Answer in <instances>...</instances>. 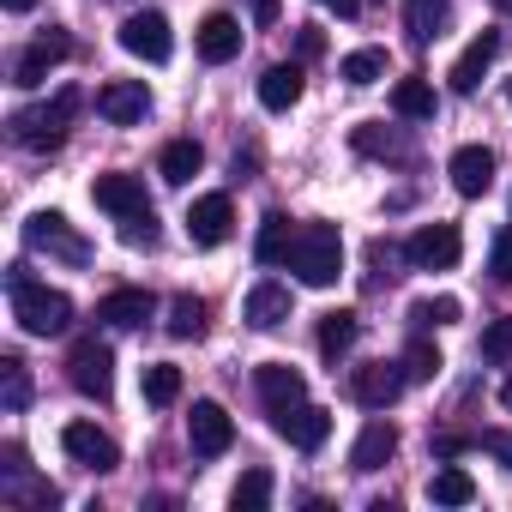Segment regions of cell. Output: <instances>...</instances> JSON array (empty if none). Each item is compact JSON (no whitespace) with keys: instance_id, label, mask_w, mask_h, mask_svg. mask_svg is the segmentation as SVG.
Wrapping results in <instances>:
<instances>
[{"instance_id":"6da1fadb","label":"cell","mask_w":512,"mask_h":512,"mask_svg":"<svg viewBox=\"0 0 512 512\" xmlns=\"http://www.w3.org/2000/svg\"><path fill=\"white\" fill-rule=\"evenodd\" d=\"M7 296H13V320H19L31 338H61V332L73 326V302H67L61 290H49V284H31L25 266L7 272Z\"/></svg>"},{"instance_id":"7a4b0ae2","label":"cell","mask_w":512,"mask_h":512,"mask_svg":"<svg viewBox=\"0 0 512 512\" xmlns=\"http://www.w3.org/2000/svg\"><path fill=\"white\" fill-rule=\"evenodd\" d=\"M308 290H332L338 272H344V235L332 223H302L296 241H290V260H284Z\"/></svg>"},{"instance_id":"3957f363","label":"cell","mask_w":512,"mask_h":512,"mask_svg":"<svg viewBox=\"0 0 512 512\" xmlns=\"http://www.w3.org/2000/svg\"><path fill=\"white\" fill-rule=\"evenodd\" d=\"M79 109H85V97L67 85V91H55V103L19 109V115H13V139H19L25 151H61V139H67V127H73Z\"/></svg>"},{"instance_id":"277c9868","label":"cell","mask_w":512,"mask_h":512,"mask_svg":"<svg viewBox=\"0 0 512 512\" xmlns=\"http://www.w3.org/2000/svg\"><path fill=\"white\" fill-rule=\"evenodd\" d=\"M25 247L55 253V260H67V266H85V260H91V241L73 235V223H67L61 211H31V217H25Z\"/></svg>"},{"instance_id":"5b68a950","label":"cell","mask_w":512,"mask_h":512,"mask_svg":"<svg viewBox=\"0 0 512 512\" xmlns=\"http://www.w3.org/2000/svg\"><path fill=\"white\" fill-rule=\"evenodd\" d=\"M404 253H410L416 272H452L458 253H464V235H458L452 223H422V229L404 241Z\"/></svg>"},{"instance_id":"8992f818","label":"cell","mask_w":512,"mask_h":512,"mask_svg":"<svg viewBox=\"0 0 512 512\" xmlns=\"http://www.w3.org/2000/svg\"><path fill=\"white\" fill-rule=\"evenodd\" d=\"M67 380H73L85 398H109V392H115V356H109V344L79 338L73 356H67Z\"/></svg>"},{"instance_id":"52a82bcc","label":"cell","mask_w":512,"mask_h":512,"mask_svg":"<svg viewBox=\"0 0 512 512\" xmlns=\"http://www.w3.org/2000/svg\"><path fill=\"white\" fill-rule=\"evenodd\" d=\"M404 386H410L404 362H362V368H350V398H356L362 410H386V404H398Z\"/></svg>"},{"instance_id":"ba28073f","label":"cell","mask_w":512,"mask_h":512,"mask_svg":"<svg viewBox=\"0 0 512 512\" xmlns=\"http://www.w3.org/2000/svg\"><path fill=\"white\" fill-rule=\"evenodd\" d=\"M229 229H235L229 193H199V199L187 205V241H193V247H223Z\"/></svg>"},{"instance_id":"9c48e42d","label":"cell","mask_w":512,"mask_h":512,"mask_svg":"<svg viewBox=\"0 0 512 512\" xmlns=\"http://www.w3.org/2000/svg\"><path fill=\"white\" fill-rule=\"evenodd\" d=\"M229 440H235L229 410H223L217 398H199V404H193V416H187V446H193L199 458H217V452H229Z\"/></svg>"},{"instance_id":"30bf717a","label":"cell","mask_w":512,"mask_h":512,"mask_svg":"<svg viewBox=\"0 0 512 512\" xmlns=\"http://www.w3.org/2000/svg\"><path fill=\"white\" fill-rule=\"evenodd\" d=\"M121 49L127 55H139V61H169V49H175V37H169V19L163 13H133L127 25H121Z\"/></svg>"},{"instance_id":"8fae6325","label":"cell","mask_w":512,"mask_h":512,"mask_svg":"<svg viewBox=\"0 0 512 512\" xmlns=\"http://www.w3.org/2000/svg\"><path fill=\"white\" fill-rule=\"evenodd\" d=\"M272 422H278V434L290 440V446H302V452H320L326 446V434H332V416L320 410V404H290V410H272Z\"/></svg>"},{"instance_id":"7c38bea8","label":"cell","mask_w":512,"mask_h":512,"mask_svg":"<svg viewBox=\"0 0 512 512\" xmlns=\"http://www.w3.org/2000/svg\"><path fill=\"white\" fill-rule=\"evenodd\" d=\"M61 446H67V458L85 464V470H115V464H121V446H115L103 428H91V422H67V428H61Z\"/></svg>"},{"instance_id":"4fadbf2b","label":"cell","mask_w":512,"mask_h":512,"mask_svg":"<svg viewBox=\"0 0 512 512\" xmlns=\"http://www.w3.org/2000/svg\"><path fill=\"white\" fill-rule=\"evenodd\" d=\"M73 55V43H67V31H43L25 55H19V67H13V85H25V91H37L43 79H49V67H61Z\"/></svg>"},{"instance_id":"5bb4252c","label":"cell","mask_w":512,"mask_h":512,"mask_svg":"<svg viewBox=\"0 0 512 512\" xmlns=\"http://www.w3.org/2000/svg\"><path fill=\"white\" fill-rule=\"evenodd\" d=\"M97 115L115 121V127L145 121V115H151V91H145V79H115V85H103V91H97Z\"/></svg>"},{"instance_id":"9a60e30c","label":"cell","mask_w":512,"mask_h":512,"mask_svg":"<svg viewBox=\"0 0 512 512\" xmlns=\"http://www.w3.org/2000/svg\"><path fill=\"white\" fill-rule=\"evenodd\" d=\"M446 175H452V187H458L464 199H482V193L494 187V151H488V145H464V151H452Z\"/></svg>"},{"instance_id":"2e32d148","label":"cell","mask_w":512,"mask_h":512,"mask_svg":"<svg viewBox=\"0 0 512 512\" xmlns=\"http://www.w3.org/2000/svg\"><path fill=\"white\" fill-rule=\"evenodd\" d=\"M91 199H97L109 217H139V211H151L139 175H97V181H91Z\"/></svg>"},{"instance_id":"e0dca14e","label":"cell","mask_w":512,"mask_h":512,"mask_svg":"<svg viewBox=\"0 0 512 512\" xmlns=\"http://www.w3.org/2000/svg\"><path fill=\"white\" fill-rule=\"evenodd\" d=\"M253 386H260L266 410H290V404L308 398V380H302L290 362H260V368H253Z\"/></svg>"},{"instance_id":"ac0fdd59","label":"cell","mask_w":512,"mask_h":512,"mask_svg":"<svg viewBox=\"0 0 512 512\" xmlns=\"http://www.w3.org/2000/svg\"><path fill=\"white\" fill-rule=\"evenodd\" d=\"M494 55H500V31H482V37L452 61V73H446V79H452V91H458V97H470V91L482 85V73H488V61H494Z\"/></svg>"},{"instance_id":"d6986e66","label":"cell","mask_w":512,"mask_h":512,"mask_svg":"<svg viewBox=\"0 0 512 512\" xmlns=\"http://www.w3.org/2000/svg\"><path fill=\"white\" fill-rule=\"evenodd\" d=\"M151 290H109L103 302H97V320L103 326H115V332H133V326H145L151 320Z\"/></svg>"},{"instance_id":"ffe728a7","label":"cell","mask_w":512,"mask_h":512,"mask_svg":"<svg viewBox=\"0 0 512 512\" xmlns=\"http://www.w3.org/2000/svg\"><path fill=\"white\" fill-rule=\"evenodd\" d=\"M284 320H290V290H284V284L266 278V284L247 290V326H253V332H278Z\"/></svg>"},{"instance_id":"44dd1931","label":"cell","mask_w":512,"mask_h":512,"mask_svg":"<svg viewBox=\"0 0 512 512\" xmlns=\"http://www.w3.org/2000/svg\"><path fill=\"white\" fill-rule=\"evenodd\" d=\"M235 55H241V25H235L229 13H211V19L199 25V61L223 67V61H235Z\"/></svg>"},{"instance_id":"7402d4cb","label":"cell","mask_w":512,"mask_h":512,"mask_svg":"<svg viewBox=\"0 0 512 512\" xmlns=\"http://www.w3.org/2000/svg\"><path fill=\"white\" fill-rule=\"evenodd\" d=\"M260 103H266L272 115L296 109V103H302V67H296V61H278V67H266V73H260Z\"/></svg>"},{"instance_id":"603a6c76","label":"cell","mask_w":512,"mask_h":512,"mask_svg":"<svg viewBox=\"0 0 512 512\" xmlns=\"http://www.w3.org/2000/svg\"><path fill=\"white\" fill-rule=\"evenodd\" d=\"M392 452H398V428H392V422H368V428L356 434V446H350V464L368 476V470H380Z\"/></svg>"},{"instance_id":"cb8c5ba5","label":"cell","mask_w":512,"mask_h":512,"mask_svg":"<svg viewBox=\"0 0 512 512\" xmlns=\"http://www.w3.org/2000/svg\"><path fill=\"white\" fill-rule=\"evenodd\" d=\"M199 169H205V151H199V139H169V145H163V157H157V175H163L169 187H187Z\"/></svg>"},{"instance_id":"d4e9b609","label":"cell","mask_w":512,"mask_h":512,"mask_svg":"<svg viewBox=\"0 0 512 512\" xmlns=\"http://www.w3.org/2000/svg\"><path fill=\"white\" fill-rule=\"evenodd\" d=\"M392 115H404V121H434V85H428L422 73L398 79V85H392Z\"/></svg>"},{"instance_id":"484cf974","label":"cell","mask_w":512,"mask_h":512,"mask_svg":"<svg viewBox=\"0 0 512 512\" xmlns=\"http://www.w3.org/2000/svg\"><path fill=\"white\" fill-rule=\"evenodd\" d=\"M428 500H434V506H470V500H476V482H470V470H458V464H440V470L428 476Z\"/></svg>"},{"instance_id":"4316f807","label":"cell","mask_w":512,"mask_h":512,"mask_svg":"<svg viewBox=\"0 0 512 512\" xmlns=\"http://www.w3.org/2000/svg\"><path fill=\"white\" fill-rule=\"evenodd\" d=\"M290 241H296L290 217H284V211H272V217L260 223V241H253V253H260V266H284V260H290Z\"/></svg>"},{"instance_id":"83f0119b","label":"cell","mask_w":512,"mask_h":512,"mask_svg":"<svg viewBox=\"0 0 512 512\" xmlns=\"http://www.w3.org/2000/svg\"><path fill=\"white\" fill-rule=\"evenodd\" d=\"M356 332H362V320H356L350 308H338V314H326V320H320V356H326V362H338V356H350V344H356Z\"/></svg>"},{"instance_id":"f1b7e54d","label":"cell","mask_w":512,"mask_h":512,"mask_svg":"<svg viewBox=\"0 0 512 512\" xmlns=\"http://www.w3.org/2000/svg\"><path fill=\"white\" fill-rule=\"evenodd\" d=\"M235 512H266L272 506V470H241V482L229 488Z\"/></svg>"},{"instance_id":"f546056e","label":"cell","mask_w":512,"mask_h":512,"mask_svg":"<svg viewBox=\"0 0 512 512\" xmlns=\"http://www.w3.org/2000/svg\"><path fill=\"white\" fill-rule=\"evenodd\" d=\"M169 338H205V302L199 296H175L169 302Z\"/></svg>"},{"instance_id":"4dcf8cb0","label":"cell","mask_w":512,"mask_h":512,"mask_svg":"<svg viewBox=\"0 0 512 512\" xmlns=\"http://www.w3.org/2000/svg\"><path fill=\"white\" fill-rule=\"evenodd\" d=\"M175 398H181V368H175V362H151V368H145V404L163 410V404H175Z\"/></svg>"},{"instance_id":"1f68e13d","label":"cell","mask_w":512,"mask_h":512,"mask_svg":"<svg viewBox=\"0 0 512 512\" xmlns=\"http://www.w3.org/2000/svg\"><path fill=\"white\" fill-rule=\"evenodd\" d=\"M344 85H374L380 73H386V49H356V55H344Z\"/></svg>"},{"instance_id":"d6a6232c","label":"cell","mask_w":512,"mask_h":512,"mask_svg":"<svg viewBox=\"0 0 512 512\" xmlns=\"http://www.w3.org/2000/svg\"><path fill=\"white\" fill-rule=\"evenodd\" d=\"M440 19H446V0H410V37L416 43L440 37Z\"/></svg>"},{"instance_id":"836d02e7","label":"cell","mask_w":512,"mask_h":512,"mask_svg":"<svg viewBox=\"0 0 512 512\" xmlns=\"http://www.w3.org/2000/svg\"><path fill=\"white\" fill-rule=\"evenodd\" d=\"M356 145H362V151H374V157L410 163V145H404V139H392V133H380V127H356Z\"/></svg>"},{"instance_id":"e575fe53","label":"cell","mask_w":512,"mask_h":512,"mask_svg":"<svg viewBox=\"0 0 512 512\" xmlns=\"http://www.w3.org/2000/svg\"><path fill=\"white\" fill-rule=\"evenodd\" d=\"M458 314H464V308H458V296H434V302H416V308H410V320H416V326H452Z\"/></svg>"},{"instance_id":"d590c367","label":"cell","mask_w":512,"mask_h":512,"mask_svg":"<svg viewBox=\"0 0 512 512\" xmlns=\"http://www.w3.org/2000/svg\"><path fill=\"white\" fill-rule=\"evenodd\" d=\"M7 476H13V482H25V452H19V446L7 452ZM25 500H37V506H55L61 494H55V482H31V488H25Z\"/></svg>"},{"instance_id":"8d00e7d4","label":"cell","mask_w":512,"mask_h":512,"mask_svg":"<svg viewBox=\"0 0 512 512\" xmlns=\"http://www.w3.org/2000/svg\"><path fill=\"white\" fill-rule=\"evenodd\" d=\"M440 368H446V362H440L434 344H410V350H404V374H410V380H434Z\"/></svg>"},{"instance_id":"74e56055","label":"cell","mask_w":512,"mask_h":512,"mask_svg":"<svg viewBox=\"0 0 512 512\" xmlns=\"http://www.w3.org/2000/svg\"><path fill=\"white\" fill-rule=\"evenodd\" d=\"M482 356H488V362H512V314L482 332Z\"/></svg>"},{"instance_id":"f35d334b","label":"cell","mask_w":512,"mask_h":512,"mask_svg":"<svg viewBox=\"0 0 512 512\" xmlns=\"http://www.w3.org/2000/svg\"><path fill=\"white\" fill-rule=\"evenodd\" d=\"M488 272H494V284H512V223L494 235V247H488Z\"/></svg>"},{"instance_id":"ab89813d","label":"cell","mask_w":512,"mask_h":512,"mask_svg":"<svg viewBox=\"0 0 512 512\" xmlns=\"http://www.w3.org/2000/svg\"><path fill=\"white\" fill-rule=\"evenodd\" d=\"M0 374H7V410H25V398H31L25 362H19V356H7V362H0Z\"/></svg>"},{"instance_id":"60d3db41","label":"cell","mask_w":512,"mask_h":512,"mask_svg":"<svg viewBox=\"0 0 512 512\" xmlns=\"http://www.w3.org/2000/svg\"><path fill=\"white\" fill-rule=\"evenodd\" d=\"M121 241H127V247H151V241H157V217H151V211L121 217Z\"/></svg>"},{"instance_id":"b9f144b4","label":"cell","mask_w":512,"mask_h":512,"mask_svg":"<svg viewBox=\"0 0 512 512\" xmlns=\"http://www.w3.org/2000/svg\"><path fill=\"white\" fill-rule=\"evenodd\" d=\"M296 55H302V61H314V55H326V31H314V25H302V31H296Z\"/></svg>"},{"instance_id":"7bdbcfd3","label":"cell","mask_w":512,"mask_h":512,"mask_svg":"<svg viewBox=\"0 0 512 512\" xmlns=\"http://www.w3.org/2000/svg\"><path fill=\"white\" fill-rule=\"evenodd\" d=\"M482 446H488L494 458H506V464H512V434H482Z\"/></svg>"},{"instance_id":"ee69618b","label":"cell","mask_w":512,"mask_h":512,"mask_svg":"<svg viewBox=\"0 0 512 512\" xmlns=\"http://www.w3.org/2000/svg\"><path fill=\"white\" fill-rule=\"evenodd\" d=\"M320 7L338 13V19H356V13H362V0H320Z\"/></svg>"},{"instance_id":"f6af8a7d","label":"cell","mask_w":512,"mask_h":512,"mask_svg":"<svg viewBox=\"0 0 512 512\" xmlns=\"http://www.w3.org/2000/svg\"><path fill=\"white\" fill-rule=\"evenodd\" d=\"M434 452H440V458H458V452H464V440H458V434H440V440H434Z\"/></svg>"},{"instance_id":"bcb514c9","label":"cell","mask_w":512,"mask_h":512,"mask_svg":"<svg viewBox=\"0 0 512 512\" xmlns=\"http://www.w3.org/2000/svg\"><path fill=\"white\" fill-rule=\"evenodd\" d=\"M253 19H260V25H272V19H278V0H253Z\"/></svg>"},{"instance_id":"7dc6e473","label":"cell","mask_w":512,"mask_h":512,"mask_svg":"<svg viewBox=\"0 0 512 512\" xmlns=\"http://www.w3.org/2000/svg\"><path fill=\"white\" fill-rule=\"evenodd\" d=\"M0 7H7V13H31V7H37V0H0Z\"/></svg>"},{"instance_id":"c3c4849f","label":"cell","mask_w":512,"mask_h":512,"mask_svg":"<svg viewBox=\"0 0 512 512\" xmlns=\"http://www.w3.org/2000/svg\"><path fill=\"white\" fill-rule=\"evenodd\" d=\"M500 404H506V410H512V374H506V386H500Z\"/></svg>"},{"instance_id":"681fc988","label":"cell","mask_w":512,"mask_h":512,"mask_svg":"<svg viewBox=\"0 0 512 512\" xmlns=\"http://www.w3.org/2000/svg\"><path fill=\"white\" fill-rule=\"evenodd\" d=\"M494 13H500V19H512V0H494Z\"/></svg>"}]
</instances>
